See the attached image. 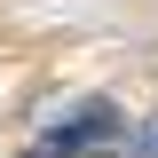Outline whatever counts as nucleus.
Here are the masks:
<instances>
[{"mask_svg":"<svg viewBox=\"0 0 158 158\" xmlns=\"http://www.w3.org/2000/svg\"><path fill=\"white\" fill-rule=\"evenodd\" d=\"M127 158H158V118H150V127H135V135H127Z\"/></svg>","mask_w":158,"mask_h":158,"instance_id":"nucleus-2","label":"nucleus"},{"mask_svg":"<svg viewBox=\"0 0 158 158\" xmlns=\"http://www.w3.org/2000/svg\"><path fill=\"white\" fill-rule=\"evenodd\" d=\"M118 135H127V118H118L111 103H71V111L32 142V158H87V150H103V142H118Z\"/></svg>","mask_w":158,"mask_h":158,"instance_id":"nucleus-1","label":"nucleus"}]
</instances>
